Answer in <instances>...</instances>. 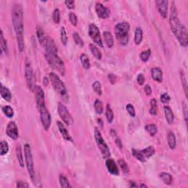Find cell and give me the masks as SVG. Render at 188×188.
<instances>
[{
  "mask_svg": "<svg viewBox=\"0 0 188 188\" xmlns=\"http://www.w3.org/2000/svg\"><path fill=\"white\" fill-rule=\"evenodd\" d=\"M170 25L171 30L177 38L178 43L182 47L186 48L188 45V33L187 28L181 23L178 17L177 7L174 2H172L171 7Z\"/></svg>",
  "mask_w": 188,
  "mask_h": 188,
  "instance_id": "1",
  "label": "cell"
},
{
  "mask_svg": "<svg viewBox=\"0 0 188 188\" xmlns=\"http://www.w3.org/2000/svg\"><path fill=\"white\" fill-rule=\"evenodd\" d=\"M23 9L18 3L14 4L12 10V22L16 36L24 35Z\"/></svg>",
  "mask_w": 188,
  "mask_h": 188,
  "instance_id": "2",
  "label": "cell"
},
{
  "mask_svg": "<svg viewBox=\"0 0 188 188\" xmlns=\"http://www.w3.org/2000/svg\"><path fill=\"white\" fill-rule=\"evenodd\" d=\"M130 25L128 22H119L115 27V35L119 44L122 46H126L129 43Z\"/></svg>",
  "mask_w": 188,
  "mask_h": 188,
  "instance_id": "3",
  "label": "cell"
},
{
  "mask_svg": "<svg viewBox=\"0 0 188 188\" xmlns=\"http://www.w3.org/2000/svg\"><path fill=\"white\" fill-rule=\"evenodd\" d=\"M45 57L49 66L59 72L62 76L66 73V67L63 61L57 55V52H45Z\"/></svg>",
  "mask_w": 188,
  "mask_h": 188,
  "instance_id": "4",
  "label": "cell"
},
{
  "mask_svg": "<svg viewBox=\"0 0 188 188\" xmlns=\"http://www.w3.org/2000/svg\"><path fill=\"white\" fill-rule=\"evenodd\" d=\"M49 80L51 82L52 85L54 87L56 92L58 94L60 97L63 99L66 100V102H68V91H67L66 87L65 85V84L63 83V82L61 80V79L58 77V75H57L54 72H51L49 74Z\"/></svg>",
  "mask_w": 188,
  "mask_h": 188,
  "instance_id": "5",
  "label": "cell"
},
{
  "mask_svg": "<svg viewBox=\"0 0 188 188\" xmlns=\"http://www.w3.org/2000/svg\"><path fill=\"white\" fill-rule=\"evenodd\" d=\"M24 152H25V157L26 161V165L29 173V176L33 182L35 181V173L34 170V162H33V154L30 146L29 144H25L24 146Z\"/></svg>",
  "mask_w": 188,
  "mask_h": 188,
  "instance_id": "6",
  "label": "cell"
},
{
  "mask_svg": "<svg viewBox=\"0 0 188 188\" xmlns=\"http://www.w3.org/2000/svg\"><path fill=\"white\" fill-rule=\"evenodd\" d=\"M94 137L96 140V144L101 151L102 156L105 159H107L110 157V151H109V147H108L107 144L104 140L103 137H102L101 132L98 130L97 128H95L94 129Z\"/></svg>",
  "mask_w": 188,
  "mask_h": 188,
  "instance_id": "7",
  "label": "cell"
},
{
  "mask_svg": "<svg viewBox=\"0 0 188 188\" xmlns=\"http://www.w3.org/2000/svg\"><path fill=\"white\" fill-rule=\"evenodd\" d=\"M57 112L63 123H65L66 125L70 126L74 124V120L71 115L69 113L66 106L61 102H59L57 105Z\"/></svg>",
  "mask_w": 188,
  "mask_h": 188,
  "instance_id": "8",
  "label": "cell"
},
{
  "mask_svg": "<svg viewBox=\"0 0 188 188\" xmlns=\"http://www.w3.org/2000/svg\"><path fill=\"white\" fill-rule=\"evenodd\" d=\"M88 35L90 37V38L94 40V43H96L100 47L103 48V41H102L100 30L95 24H90L89 25Z\"/></svg>",
  "mask_w": 188,
  "mask_h": 188,
  "instance_id": "9",
  "label": "cell"
},
{
  "mask_svg": "<svg viewBox=\"0 0 188 188\" xmlns=\"http://www.w3.org/2000/svg\"><path fill=\"white\" fill-rule=\"evenodd\" d=\"M25 78L26 81H27V86L29 89L31 91L34 90L35 87V76L34 72H33V67L31 66V63L29 61H27L25 64Z\"/></svg>",
  "mask_w": 188,
  "mask_h": 188,
  "instance_id": "10",
  "label": "cell"
},
{
  "mask_svg": "<svg viewBox=\"0 0 188 188\" xmlns=\"http://www.w3.org/2000/svg\"><path fill=\"white\" fill-rule=\"evenodd\" d=\"M38 110L42 125L44 129L48 130L51 126V115L49 114V112L46 109V105L39 108Z\"/></svg>",
  "mask_w": 188,
  "mask_h": 188,
  "instance_id": "11",
  "label": "cell"
},
{
  "mask_svg": "<svg viewBox=\"0 0 188 188\" xmlns=\"http://www.w3.org/2000/svg\"><path fill=\"white\" fill-rule=\"evenodd\" d=\"M33 91L35 94V101H36L38 109L43 107V106H45V95H44V92L42 90L41 87L38 86V85H35Z\"/></svg>",
  "mask_w": 188,
  "mask_h": 188,
  "instance_id": "12",
  "label": "cell"
},
{
  "mask_svg": "<svg viewBox=\"0 0 188 188\" xmlns=\"http://www.w3.org/2000/svg\"><path fill=\"white\" fill-rule=\"evenodd\" d=\"M95 10H96V13L97 14L98 17L102 19H106L108 18L110 14V11H109V8L105 7L103 4L101 2H97L95 6Z\"/></svg>",
  "mask_w": 188,
  "mask_h": 188,
  "instance_id": "13",
  "label": "cell"
},
{
  "mask_svg": "<svg viewBox=\"0 0 188 188\" xmlns=\"http://www.w3.org/2000/svg\"><path fill=\"white\" fill-rule=\"evenodd\" d=\"M155 3L162 17L165 19L167 18V13H168V2L167 0H157Z\"/></svg>",
  "mask_w": 188,
  "mask_h": 188,
  "instance_id": "14",
  "label": "cell"
},
{
  "mask_svg": "<svg viewBox=\"0 0 188 188\" xmlns=\"http://www.w3.org/2000/svg\"><path fill=\"white\" fill-rule=\"evenodd\" d=\"M6 134L10 139L16 140L18 137V129L16 124L14 121H10L6 128Z\"/></svg>",
  "mask_w": 188,
  "mask_h": 188,
  "instance_id": "15",
  "label": "cell"
},
{
  "mask_svg": "<svg viewBox=\"0 0 188 188\" xmlns=\"http://www.w3.org/2000/svg\"><path fill=\"white\" fill-rule=\"evenodd\" d=\"M106 167L108 172L112 175H115V176H118L119 175V169L116 163L113 159L111 158H107L105 162Z\"/></svg>",
  "mask_w": 188,
  "mask_h": 188,
  "instance_id": "16",
  "label": "cell"
},
{
  "mask_svg": "<svg viewBox=\"0 0 188 188\" xmlns=\"http://www.w3.org/2000/svg\"><path fill=\"white\" fill-rule=\"evenodd\" d=\"M57 126L58 128V130L60 132L61 135L63 137V139L66 140L67 141H70V142H73V138L71 137V136L69 135L68 130H67L66 127L65 126L64 124L61 121H57Z\"/></svg>",
  "mask_w": 188,
  "mask_h": 188,
  "instance_id": "17",
  "label": "cell"
},
{
  "mask_svg": "<svg viewBox=\"0 0 188 188\" xmlns=\"http://www.w3.org/2000/svg\"><path fill=\"white\" fill-rule=\"evenodd\" d=\"M151 74H152V77L154 81L157 82L161 83L163 80V71L159 67H155L153 68L151 71Z\"/></svg>",
  "mask_w": 188,
  "mask_h": 188,
  "instance_id": "18",
  "label": "cell"
},
{
  "mask_svg": "<svg viewBox=\"0 0 188 188\" xmlns=\"http://www.w3.org/2000/svg\"><path fill=\"white\" fill-rule=\"evenodd\" d=\"M104 40H105L106 45L109 48H113L114 46V39H113V35L110 32L105 31L103 33Z\"/></svg>",
  "mask_w": 188,
  "mask_h": 188,
  "instance_id": "19",
  "label": "cell"
},
{
  "mask_svg": "<svg viewBox=\"0 0 188 188\" xmlns=\"http://www.w3.org/2000/svg\"><path fill=\"white\" fill-rule=\"evenodd\" d=\"M164 112H165L167 122L169 124H172L174 121V115L172 109H171L168 106H165V107H164Z\"/></svg>",
  "mask_w": 188,
  "mask_h": 188,
  "instance_id": "20",
  "label": "cell"
},
{
  "mask_svg": "<svg viewBox=\"0 0 188 188\" xmlns=\"http://www.w3.org/2000/svg\"><path fill=\"white\" fill-rule=\"evenodd\" d=\"M143 33L140 27H137L135 31V37H134V42L136 45H140L143 40Z\"/></svg>",
  "mask_w": 188,
  "mask_h": 188,
  "instance_id": "21",
  "label": "cell"
},
{
  "mask_svg": "<svg viewBox=\"0 0 188 188\" xmlns=\"http://www.w3.org/2000/svg\"><path fill=\"white\" fill-rule=\"evenodd\" d=\"M1 96L5 101L7 102H10L12 99V94H11L10 90L7 88V87L4 86L3 85H2L1 87Z\"/></svg>",
  "mask_w": 188,
  "mask_h": 188,
  "instance_id": "22",
  "label": "cell"
},
{
  "mask_svg": "<svg viewBox=\"0 0 188 188\" xmlns=\"http://www.w3.org/2000/svg\"><path fill=\"white\" fill-rule=\"evenodd\" d=\"M159 178L165 185H171L173 183V176L170 174L166 172H162L159 175Z\"/></svg>",
  "mask_w": 188,
  "mask_h": 188,
  "instance_id": "23",
  "label": "cell"
},
{
  "mask_svg": "<svg viewBox=\"0 0 188 188\" xmlns=\"http://www.w3.org/2000/svg\"><path fill=\"white\" fill-rule=\"evenodd\" d=\"M79 59H80V62L82 66L85 69L88 70L90 69V59H89L88 56L85 54H82L79 57Z\"/></svg>",
  "mask_w": 188,
  "mask_h": 188,
  "instance_id": "24",
  "label": "cell"
},
{
  "mask_svg": "<svg viewBox=\"0 0 188 188\" xmlns=\"http://www.w3.org/2000/svg\"><path fill=\"white\" fill-rule=\"evenodd\" d=\"M167 144L171 149H174L176 146V140L173 132H169L167 134Z\"/></svg>",
  "mask_w": 188,
  "mask_h": 188,
  "instance_id": "25",
  "label": "cell"
},
{
  "mask_svg": "<svg viewBox=\"0 0 188 188\" xmlns=\"http://www.w3.org/2000/svg\"><path fill=\"white\" fill-rule=\"evenodd\" d=\"M140 152L143 154V157L146 158V159H148V158L152 157L155 154V148L153 146H150L146 148H143Z\"/></svg>",
  "mask_w": 188,
  "mask_h": 188,
  "instance_id": "26",
  "label": "cell"
},
{
  "mask_svg": "<svg viewBox=\"0 0 188 188\" xmlns=\"http://www.w3.org/2000/svg\"><path fill=\"white\" fill-rule=\"evenodd\" d=\"M89 46H90V50L91 53H92V55H94L96 59H98V60H101L102 59V54L101 52H100V50L93 44H90Z\"/></svg>",
  "mask_w": 188,
  "mask_h": 188,
  "instance_id": "27",
  "label": "cell"
},
{
  "mask_svg": "<svg viewBox=\"0 0 188 188\" xmlns=\"http://www.w3.org/2000/svg\"><path fill=\"white\" fill-rule=\"evenodd\" d=\"M0 44H1V51L6 55H8V48H7V40L4 38L2 30H1V35H0Z\"/></svg>",
  "mask_w": 188,
  "mask_h": 188,
  "instance_id": "28",
  "label": "cell"
},
{
  "mask_svg": "<svg viewBox=\"0 0 188 188\" xmlns=\"http://www.w3.org/2000/svg\"><path fill=\"white\" fill-rule=\"evenodd\" d=\"M36 34H37V38H38L39 43H40V45L43 46V44H44V40H45L46 35L44 34V32L40 27H38V28H37Z\"/></svg>",
  "mask_w": 188,
  "mask_h": 188,
  "instance_id": "29",
  "label": "cell"
},
{
  "mask_svg": "<svg viewBox=\"0 0 188 188\" xmlns=\"http://www.w3.org/2000/svg\"><path fill=\"white\" fill-rule=\"evenodd\" d=\"M145 129L152 137H154L157 132V126L153 124H147L145 126Z\"/></svg>",
  "mask_w": 188,
  "mask_h": 188,
  "instance_id": "30",
  "label": "cell"
},
{
  "mask_svg": "<svg viewBox=\"0 0 188 188\" xmlns=\"http://www.w3.org/2000/svg\"><path fill=\"white\" fill-rule=\"evenodd\" d=\"M2 111L3 112L4 114H5V115H6L7 118H10L13 117L14 115L13 109L10 105L4 106V107H2Z\"/></svg>",
  "mask_w": 188,
  "mask_h": 188,
  "instance_id": "31",
  "label": "cell"
},
{
  "mask_svg": "<svg viewBox=\"0 0 188 188\" xmlns=\"http://www.w3.org/2000/svg\"><path fill=\"white\" fill-rule=\"evenodd\" d=\"M16 157H17V159L18 163H19L20 166L24 167V157H23V153H22L21 147L20 145H18L16 147Z\"/></svg>",
  "mask_w": 188,
  "mask_h": 188,
  "instance_id": "32",
  "label": "cell"
},
{
  "mask_svg": "<svg viewBox=\"0 0 188 188\" xmlns=\"http://www.w3.org/2000/svg\"><path fill=\"white\" fill-rule=\"evenodd\" d=\"M149 113L152 115H156L157 114V102L155 98H152L151 100Z\"/></svg>",
  "mask_w": 188,
  "mask_h": 188,
  "instance_id": "33",
  "label": "cell"
},
{
  "mask_svg": "<svg viewBox=\"0 0 188 188\" xmlns=\"http://www.w3.org/2000/svg\"><path fill=\"white\" fill-rule=\"evenodd\" d=\"M106 118H107V122L109 123V124H111V123L113 121V119H114L113 111L109 105H107V108H106Z\"/></svg>",
  "mask_w": 188,
  "mask_h": 188,
  "instance_id": "34",
  "label": "cell"
},
{
  "mask_svg": "<svg viewBox=\"0 0 188 188\" xmlns=\"http://www.w3.org/2000/svg\"><path fill=\"white\" fill-rule=\"evenodd\" d=\"M94 108L95 110H96V113L98 115L102 114L104 111V107H103V103L100 101L99 99H96L94 102Z\"/></svg>",
  "mask_w": 188,
  "mask_h": 188,
  "instance_id": "35",
  "label": "cell"
},
{
  "mask_svg": "<svg viewBox=\"0 0 188 188\" xmlns=\"http://www.w3.org/2000/svg\"><path fill=\"white\" fill-rule=\"evenodd\" d=\"M0 146H1L0 147V155L4 156L7 154L9 151L8 143L6 141L2 140L1 143H0Z\"/></svg>",
  "mask_w": 188,
  "mask_h": 188,
  "instance_id": "36",
  "label": "cell"
},
{
  "mask_svg": "<svg viewBox=\"0 0 188 188\" xmlns=\"http://www.w3.org/2000/svg\"><path fill=\"white\" fill-rule=\"evenodd\" d=\"M93 90L98 96H102V85L101 83L98 81H96L93 83L92 85Z\"/></svg>",
  "mask_w": 188,
  "mask_h": 188,
  "instance_id": "37",
  "label": "cell"
},
{
  "mask_svg": "<svg viewBox=\"0 0 188 188\" xmlns=\"http://www.w3.org/2000/svg\"><path fill=\"white\" fill-rule=\"evenodd\" d=\"M118 165L120 166L121 169V171L123 172L124 173V174H128V173L129 172V167L128 166L127 163H126V161L124 160V159H119L118 161Z\"/></svg>",
  "mask_w": 188,
  "mask_h": 188,
  "instance_id": "38",
  "label": "cell"
},
{
  "mask_svg": "<svg viewBox=\"0 0 188 188\" xmlns=\"http://www.w3.org/2000/svg\"><path fill=\"white\" fill-rule=\"evenodd\" d=\"M16 40H17L18 50H19V52H22L24 49H25V38H24V35L16 36Z\"/></svg>",
  "mask_w": 188,
  "mask_h": 188,
  "instance_id": "39",
  "label": "cell"
},
{
  "mask_svg": "<svg viewBox=\"0 0 188 188\" xmlns=\"http://www.w3.org/2000/svg\"><path fill=\"white\" fill-rule=\"evenodd\" d=\"M59 183H60L61 187H63V188L71 187V185H70L69 182H68V180L67 179V178L65 176H63V175H60V176H59Z\"/></svg>",
  "mask_w": 188,
  "mask_h": 188,
  "instance_id": "40",
  "label": "cell"
},
{
  "mask_svg": "<svg viewBox=\"0 0 188 188\" xmlns=\"http://www.w3.org/2000/svg\"><path fill=\"white\" fill-rule=\"evenodd\" d=\"M60 40L63 45H66L68 42V35H67L66 28L64 27L60 28Z\"/></svg>",
  "mask_w": 188,
  "mask_h": 188,
  "instance_id": "41",
  "label": "cell"
},
{
  "mask_svg": "<svg viewBox=\"0 0 188 188\" xmlns=\"http://www.w3.org/2000/svg\"><path fill=\"white\" fill-rule=\"evenodd\" d=\"M151 55H152V52H151L150 49H147L146 51H143L140 53V59L143 61V62L146 63L148 60L151 57Z\"/></svg>",
  "mask_w": 188,
  "mask_h": 188,
  "instance_id": "42",
  "label": "cell"
},
{
  "mask_svg": "<svg viewBox=\"0 0 188 188\" xmlns=\"http://www.w3.org/2000/svg\"><path fill=\"white\" fill-rule=\"evenodd\" d=\"M73 38H74V43H75V44H77V46H79V47H83V46H84V41L80 37V35H79V33H76V32H75V33H74Z\"/></svg>",
  "mask_w": 188,
  "mask_h": 188,
  "instance_id": "43",
  "label": "cell"
},
{
  "mask_svg": "<svg viewBox=\"0 0 188 188\" xmlns=\"http://www.w3.org/2000/svg\"><path fill=\"white\" fill-rule=\"evenodd\" d=\"M132 155L137 159V160L143 162V163L146 161V158L143 157V154L141 153L140 151L137 149H132Z\"/></svg>",
  "mask_w": 188,
  "mask_h": 188,
  "instance_id": "44",
  "label": "cell"
},
{
  "mask_svg": "<svg viewBox=\"0 0 188 188\" xmlns=\"http://www.w3.org/2000/svg\"><path fill=\"white\" fill-rule=\"evenodd\" d=\"M180 76H181V80L182 82V85H183L184 90H185V95L187 97V79H186L185 74H184V72L182 71H180Z\"/></svg>",
  "mask_w": 188,
  "mask_h": 188,
  "instance_id": "45",
  "label": "cell"
},
{
  "mask_svg": "<svg viewBox=\"0 0 188 188\" xmlns=\"http://www.w3.org/2000/svg\"><path fill=\"white\" fill-rule=\"evenodd\" d=\"M52 19L55 24H59L60 21V12L59 9L56 8L52 14Z\"/></svg>",
  "mask_w": 188,
  "mask_h": 188,
  "instance_id": "46",
  "label": "cell"
},
{
  "mask_svg": "<svg viewBox=\"0 0 188 188\" xmlns=\"http://www.w3.org/2000/svg\"><path fill=\"white\" fill-rule=\"evenodd\" d=\"M68 18H69V21L71 25L76 27L77 25V16H76L75 13H70L69 15H68Z\"/></svg>",
  "mask_w": 188,
  "mask_h": 188,
  "instance_id": "47",
  "label": "cell"
},
{
  "mask_svg": "<svg viewBox=\"0 0 188 188\" xmlns=\"http://www.w3.org/2000/svg\"><path fill=\"white\" fill-rule=\"evenodd\" d=\"M126 111L128 112V113H129L130 116H132V117L135 116L136 113H135V107H134V106L132 105V104H127V105H126Z\"/></svg>",
  "mask_w": 188,
  "mask_h": 188,
  "instance_id": "48",
  "label": "cell"
},
{
  "mask_svg": "<svg viewBox=\"0 0 188 188\" xmlns=\"http://www.w3.org/2000/svg\"><path fill=\"white\" fill-rule=\"evenodd\" d=\"M160 100H161L162 103L167 104L171 101V96H169L167 93H165V94H163L161 95Z\"/></svg>",
  "mask_w": 188,
  "mask_h": 188,
  "instance_id": "49",
  "label": "cell"
},
{
  "mask_svg": "<svg viewBox=\"0 0 188 188\" xmlns=\"http://www.w3.org/2000/svg\"><path fill=\"white\" fill-rule=\"evenodd\" d=\"M182 110H183L184 117H185V123H186V124H187V112H188V109H187V104H186L185 102H182Z\"/></svg>",
  "mask_w": 188,
  "mask_h": 188,
  "instance_id": "50",
  "label": "cell"
},
{
  "mask_svg": "<svg viewBox=\"0 0 188 188\" xmlns=\"http://www.w3.org/2000/svg\"><path fill=\"white\" fill-rule=\"evenodd\" d=\"M113 137H115V143H116L117 146H118V148H120V149H122V148H123V144H122L121 140V139L119 138L118 136L116 135V133H115V134H114V135H113Z\"/></svg>",
  "mask_w": 188,
  "mask_h": 188,
  "instance_id": "51",
  "label": "cell"
},
{
  "mask_svg": "<svg viewBox=\"0 0 188 188\" xmlns=\"http://www.w3.org/2000/svg\"><path fill=\"white\" fill-rule=\"evenodd\" d=\"M137 82L138 83L139 85H143L145 82V77L143 76V74H138L137 78Z\"/></svg>",
  "mask_w": 188,
  "mask_h": 188,
  "instance_id": "52",
  "label": "cell"
},
{
  "mask_svg": "<svg viewBox=\"0 0 188 188\" xmlns=\"http://www.w3.org/2000/svg\"><path fill=\"white\" fill-rule=\"evenodd\" d=\"M108 79H109V82H110L112 85H114L115 82H116L117 77L114 74H108Z\"/></svg>",
  "mask_w": 188,
  "mask_h": 188,
  "instance_id": "53",
  "label": "cell"
},
{
  "mask_svg": "<svg viewBox=\"0 0 188 188\" xmlns=\"http://www.w3.org/2000/svg\"><path fill=\"white\" fill-rule=\"evenodd\" d=\"M65 4L68 7V9L70 10H73L75 7V3H74V1H66L65 2Z\"/></svg>",
  "mask_w": 188,
  "mask_h": 188,
  "instance_id": "54",
  "label": "cell"
},
{
  "mask_svg": "<svg viewBox=\"0 0 188 188\" xmlns=\"http://www.w3.org/2000/svg\"><path fill=\"white\" fill-rule=\"evenodd\" d=\"M144 90H145V93H146V94L148 95V96H151L152 94V89L149 85H146V86H145Z\"/></svg>",
  "mask_w": 188,
  "mask_h": 188,
  "instance_id": "55",
  "label": "cell"
},
{
  "mask_svg": "<svg viewBox=\"0 0 188 188\" xmlns=\"http://www.w3.org/2000/svg\"><path fill=\"white\" fill-rule=\"evenodd\" d=\"M16 187H29V185H28L27 182L18 181L17 182V183H16Z\"/></svg>",
  "mask_w": 188,
  "mask_h": 188,
  "instance_id": "56",
  "label": "cell"
},
{
  "mask_svg": "<svg viewBox=\"0 0 188 188\" xmlns=\"http://www.w3.org/2000/svg\"><path fill=\"white\" fill-rule=\"evenodd\" d=\"M129 182V187H138V186L136 185V183L135 182L130 181Z\"/></svg>",
  "mask_w": 188,
  "mask_h": 188,
  "instance_id": "57",
  "label": "cell"
},
{
  "mask_svg": "<svg viewBox=\"0 0 188 188\" xmlns=\"http://www.w3.org/2000/svg\"><path fill=\"white\" fill-rule=\"evenodd\" d=\"M48 83H49V80H48L47 77H45L44 78V86H47Z\"/></svg>",
  "mask_w": 188,
  "mask_h": 188,
  "instance_id": "58",
  "label": "cell"
},
{
  "mask_svg": "<svg viewBox=\"0 0 188 188\" xmlns=\"http://www.w3.org/2000/svg\"><path fill=\"white\" fill-rule=\"evenodd\" d=\"M97 121H98V124H99V125H101V126H102V121L101 119H98Z\"/></svg>",
  "mask_w": 188,
  "mask_h": 188,
  "instance_id": "59",
  "label": "cell"
},
{
  "mask_svg": "<svg viewBox=\"0 0 188 188\" xmlns=\"http://www.w3.org/2000/svg\"><path fill=\"white\" fill-rule=\"evenodd\" d=\"M139 187H147V185H143V184H141V185H140Z\"/></svg>",
  "mask_w": 188,
  "mask_h": 188,
  "instance_id": "60",
  "label": "cell"
}]
</instances>
